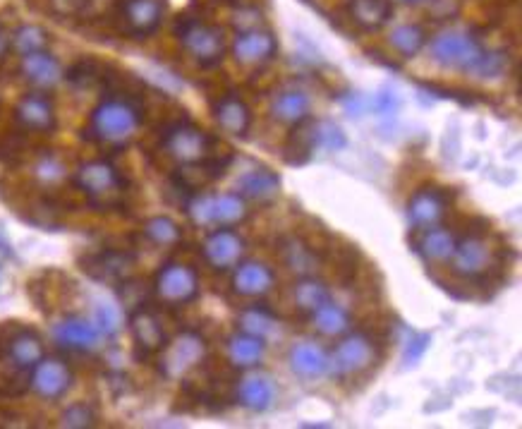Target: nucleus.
I'll return each instance as SVG.
<instances>
[{
  "label": "nucleus",
  "instance_id": "aec40b11",
  "mask_svg": "<svg viewBox=\"0 0 522 429\" xmlns=\"http://www.w3.org/2000/svg\"><path fill=\"white\" fill-rule=\"evenodd\" d=\"M276 286V274L264 262H242L235 267L233 290L242 298H264Z\"/></svg>",
  "mask_w": 522,
  "mask_h": 429
},
{
  "label": "nucleus",
  "instance_id": "dca6fc26",
  "mask_svg": "<svg viewBox=\"0 0 522 429\" xmlns=\"http://www.w3.org/2000/svg\"><path fill=\"white\" fill-rule=\"evenodd\" d=\"M446 209H448V197L446 192H443V187L427 185V187H420V190L410 197L408 219L412 226L424 231V228L436 226V223L446 216Z\"/></svg>",
  "mask_w": 522,
  "mask_h": 429
},
{
  "label": "nucleus",
  "instance_id": "3c124183",
  "mask_svg": "<svg viewBox=\"0 0 522 429\" xmlns=\"http://www.w3.org/2000/svg\"><path fill=\"white\" fill-rule=\"evenodd\" d=\"M0 279H3V267H0Z\"/></svg>",
  "mask_w": 522,
  "mask_h": 429
},
{
  "label": "nucleus",
  "instance_id": "39448f33",
  "mask_svg": "<svg viewBox=\"0 0 522 429\" xmlns=\"http://www.w3.org/2000/svg\"><path fill=\"white\" fill-rule=\"evenodd\" d=\"M178 39L187 56L197 60L199 65H216L226 56V39L214 24L185 20L178 24Z\"/></svg>",
  "mask_w": 522,
  "mask_h": 429
},
{
  "label": "nucleus",
  "instance_id": "7ed1b4c3",
  "mask_svg": "<svg viewBox=\"0 0 522 429\" xmlns=\"http://www.w3.org/2000/svg\"><path fill=\"white\" fill-rule=\"evenodd\" d=\"M489 48L472 36L470 32H458V29H448L434 36L429 44V53L436 65L446 70H460V72H475L477 65L487 56Z\"/></svg>",
  "mask_w": 522,
  "mask_h": 429
},
{
  "label": "nucleus",
  "instance_id": "0eeeda50",
  "mask_svg": "<svg viewBox=\"0 0 522 429\" xmlns=\"http://www.w3.org/2000/svg\"><path fill=\"white\" fill-rule=\"evenodd\" d=\"M376 360V343L367 334H348L341 338L329 355V372L333 377H355Z\"/></svg>",
  "mask_w": 522,
  "mask_h": 429
},
{
  "label": "nucleus",
  "instance_id": "e433bc0d",
  "mask_svg": "<svg viewBox=\"0 0 522 429\" xmlns=\"http://www.w3.org/2000/svg\"><path fill=\"white\" fill-rule=\"evenodd\" d=\"M283 259L290 269L297 271V274H309V271L314 269V264H317V259H314L312 250H309V247L297 238L285 240V243H283Z\"/></svg>",
  "mask_w": 522,
  "mask_h": 429
},
{
  "label": "nucleus",
  "instance_id": "f03ea898",
  "mask_svg": "<svg viewBox=\"0 0 522 429\" xmlns=\"http://www.w3.org/2000/svg\"><path fill=\"white\" fill-rule=\"evenodd\" d=\"M75 183L96 209H113L123 202L125 178L111 161L96 159L82 163L75 173Z\"/></svg>",
  "mask_w": 522,
  "mask_h": 429
},
{
  "label": "nucleus",
  "instance_id": "5701e85b",
  "mask_svg": "<svg viewBox=\"0 0 522 429\" xmlns=\"http://www.w3.org/2000/svg\"><path fill=\"white\" fill-rule=\"evenodd\" d=\"M235 398L242 408L252 410V413H264L276 401V384L266 374H247L238 382Z\"/></svg>",
  "mask_w": 522,
  "mask_h": 429
},
{
  "label": "nucleus",
  "instance_id": "20e7f679",
  "mask_svg": "<svg viewBox=\"0 0 522 429\" xmlns=\"http://www.w3.org/2000/svg\"><path fill=\"white\" fill-rule=\"evenodd\" d=\"M187 214L199 228H230L247 219V199L240 195H194L187 202Z\"/></svg>",
  "mask_w": 522,
  "mask_h": 429
},
{
  "label": "nucleus",
  "instance_id": "bb28decb",
  "mask_svg": "<svg viewBox=\"0 0 522 429\" xmlns=\"http://www.w3.org/2000/svg\"><path fill=\"white\" fill-rule=\"evenodd\" d=\"M309 111H312V101H309V96L302 89H283L271 104L273 120L290 125V128L307 123Z\"/></svg>",
  "mask_w": 522,
  "mask_h": 429
},
{
  "label": "nucleus",
  "instance_id": "09e8293b",
  "mask_svg": "<svg viewBox=\"0 0 522 429\" xmlns=\"http://www.w3.org/2000/svg\"><path fill=\"white\" fill-rule=\"evenodd\" d=\"M5 257H10V247L3 238H0V259H5Z\"/></svg>",
  "mask_w": 522,
  "mask_h": 429
},
{
  "label": "nucleus",
  "instance_id": "412c9836",
  "mask_svg": "<svg viewBox=\"0 0 522 429\" xmlns=\"http://www.w3.org/2000/svg\"><path fill=\"white\" fill-rule=\"evenodd\" d=\"M20 70L24 80L32 84L36 92H48V89L58 87L60 80L65 77L60 63L48 51H36L29 53V56H22Z\"/></svg>",
  "mask_w": 522,
  "mask_h": 429
},
{
  "label": "nucleus",
  "instance_id": "423d86ee",
  "mask_svg": "<svg viewBox=\"0 0 522 429\" xmlns=\"http://www.w3.org/2000/svg\"><path fill=\"white\" fill-rule=\"evenodd\" d=\"M154 293L163 305L168 307H182L199 295V274L190 264L182 262H168L163 264L156 274Z\"/></svg>",
  "mask_w": 522,
  "mask_h": 429
},
{
  "label": "nucleus",
  "instance_id": "c756f323",
  "mask_svg": "<svg viewBox=\"0 0 522 429\" xmlns=\"http://www.w3.org/2000/svg\"><path fill=\"white\" fill-rule=\"evenodd\" d=\"M455 235L436 223V226L424 228L420 240H417V252L427 259V262H448L455 250Z\"/></svg>",
  "mask_w": 522,
  "mask_h": 429
},
{
  "label": "nucleus",
  "instance_id": "7c9ffc66",
  "mask_svg": "<svg viewBox=\"0 0 522 429\" xmlns=\"http://www.w3.org/2000/svg\"><path fill=\"white\" fill-rule=\"evenodd\" d=\"M312 324L321 336L338 338L350 331V314L343 305L329 300L312 312Z\"/></svg>",
  "mask_w": 522,
  "mask_h": 429
},
{
  "label": "nucleus",
  "instance_id": "9d476101",
  "mask_svg": "<svg viewBox=\"0 0 522 429\" xmlns=\"http://www.w3.org/2000/svg\"><path fill=\"white\" fill-rule=\"evenodd\" d=\"M135 267V255L125 250H103L82 259V269L87 271L91 279L106 283V286H120V283L135 274Z\"/></svg>",
  "mask_w": 522,
  "mask_h": 429
},
{
  "label": "nucleus",
  "instance_id": "1a4fd4ad",
  "mask_svg": "<svg viewBox=\"0 0 522 429\" xmlns=\"http://www.w3.org/2000/svg\"><path fill=\"white\" fill-rule=\"evenodd\" d=\"M211 137L192 123H175L163 135V149L178 163H197L211 156Z\"/></svg>",
  "mask_w": 522,
  "mask_h": 429
},
{
  "label": "nucleus",
  "instance_id": "cd10ccee",
  "mask_svg": "<svg viewBox=\"0 0 522 429\" xmlns=\"http://www.w3.org/2000/svg\"><path fill=\"white\" fill-rule=\"evenodd\" d=\"M348 15L364 32H376L391 22L393 0H350Z\"/></svg>",
  "mask_w": 522,
  "mask_h": 429
},
{
  "label": "nucleus",
  "instance_id": "a19ab883",
  "mask_svg": "<svg viewBox=\"0 0 522 429\" xmlns=\"http://www.w3.org/2000/svg\"><path fill=\"white\" fill-rule=\"evenodd\" d=\"M60 425L70 427V429H84V427H94L96 425V413L94 408L87 406V403H75L63 413L60 418Z\"/></svg>",
  "mask_w": 522,
  "mask_h": 429
},
{
  "label": "nucleus",
  "instance_id": "de8ad7c7",
  "mask_svg": "<svg viewBox=\"0 0 522 429\" xmlns=\"http://www.w3.org/2000/svg\"><path fill=\"white\" fill-rule=\"evenodd\" d=\"M8 51H10V34L8 29L0 24V63H3L5 56H8Z\"/></svg>",
  "mask_w": 522,
  "mask_h": 429
},
{
  "label": "nucleus",
  "instance_id": "f3484780",
  "mask_svg": "<svg viewBox=\"0 0 522 429\" xmlns=\"http://www.w3.org/2000/svg\"><path fill=\"white\" fill-rule=\"evenodd\" d=\"M451 262L455 274L475 279V276H482L491 267V247L484 238L470 235V238L455 243Z\"/></svg>",
  "mask_w": 522,
  "mask_h": 429
},
{
  "label": "nucleus",
  "instance_id": "a878e982",
  "mask_svg": "<svg viewBox=\"0 0 522 429\" xmlns=\"http://www.w3.org/2000/svg\"><path fill=\"white\" fill-rule=\"evenodd\" d=\"M281 192V178L271 168H252L238 178V195L257 204H269Z\"/></svg>",
  "mask_w": 522,
  "mask_h": 429
},
{
  "label": "nucleus",
  "instance_id": "4c0bfd02",
  "mask_svg": "<svg viewBox=\"0 0 522 429\" xmlns=\"http://www.w3.org/2000/svg\"><path fill=\"white\" fill-rule=\"evenodd\" d=\"M273 326H276V319L271 317V312H266L264 307H247L240 314V329L245 334L266 338L273 334Z\"/></svg>",
  "mask_w": 522,
  "mask_h": 429
},
{
  "label": "nucleus",
  "instance_id": "c85d7f7f",
  "mask_svg": "<svg viewBox=\"0 0 522 429\" xmlns=\"http://www.w3.org/2000/svg\"><path fill=\"white\" fill-rule=\"evenodd\" d=\"M264 353V338L245 334V331L228 338V360L230 365L238 367V370H252V367H257L259 362L264 360Z\"/></svg>",
  "mask_w": 522,
  "mask_h": 429
},
{
  "label": "nucleus",
  "instance_id": "393cba45",
  "mask_svg": "<svg viewBox=\"0 0 522 429\" xmlns=\"http://www.w3.org/2000/svg\"><path fill=\"white\" fill-rule=\"evenodd\" d=\"M130 331H132V338H135L137 348L147 355L161 353L163 346L168 343L166 331H163L159 317H156L151 310H147V307H139V310H135V314H132Z\"/></svg>",
  "mask_w": 522,
  "mask_h": 429
},
{
  "label": "nucleus",
  "instance_id": "6ab92c4d",
  "mask_svg": "<svg viewBox=\"0 0 522 429\" xmlns=\"http://www.w3.org/2000/svg\"><path fill=\"white\" fill-rule=\"evenodd\" d=\"M3 355L17 370H32V367L46 355L44 338L36 334L34 329H17L3 343Z\"/></svg>",
  "mask_w": 522,
  "mask_h": 429
},
{
  "label": "nucleus",
  "instance_id": "49530a36",
  "mask_svg": "<svg viewBox=\"0 0 522 429\" xmlns=\"http://www.w3.org/2000/svg\"><path fill=\"white\" fill-rule=\"evenodd\" d=\"M372 106H374L376 113H381V116H388V113H393L398 108V99L393 92H384V94L376 96Z\"/></svg>",
  "mask_w": 522,
  "mask_h": 429
},
{
  "label": "nucleus",
  "instance_id": "f257e3e1",
  "mask_svg": "<svg viewBox=\"0 0 522 429\" xmlns=\"http://www.w3.org/2000/svg\"><path fill=\"white\" fill-rule=\"evenodd\" d=\"M142 123V111L127 96H108L91 111L89 118V137L101 144H120L130 142Z\"/></svg>",
  "mask_w": 522,
  "mask_h": 429
},
{
  "label": "nucleus",
  "instance_id": "ddd939ff",
  "mask_svg": "<svg viewBox=\"0 0 522 429\" xmlns=\"http://www.w3.org/2000/svg\"><path fill=\"white\" fill-rule=\"evenodd\" d=\"M202 255L209 267L216 271H226L238 267L242 255H245V240L233 228H216L206 235L202 245Z\"/></svg>",
  "mask_w": 522,
  "mask_h": 429
},
{
  "label": "nucleus",
  "instance_id": "6e6552de",
  "mask_svg": "<svg viewBox=\"0 0 522 429\" xmlns=\"http://www.w3.org/2000/svg\"><path fill=\"white\" fill-rule=\"evenodd\" d=\"M206 358V341L194 331H182L178 338L163 346L161 355V372L168 379L185 377L194 367L202 365Z\"/></svg>",
  "mask_w": 522,
  "mask_h": 429
},
{
  "label": "nucleus",
  "instance_id": "9b49d317",
  "mask_svg": "<svg viewBox=\"0 0 522 429\" xmlns=\"http://www.w3.org/2000/svg\"><path fill=\"white\" fill-rule=\"evenodd\" d=\"M29 386L39 398L44 401H58L70 391L72 386V370L65 360L58 358H41L32 367V377H29Z\"/></svg>",
  "mask_w": 522,
  "mask_h": 429
},
{
  "label": "nucleus",
  "instance_id": "a211bd4d",
  "mask_svg": "<svg viewBox=\"0 0 522 429\" xmlns=\"http://www.w3.org/2000/svg\"><path fill=\"white\" fill-rule=\"evenodd\" d=\"M53 338L60 348L75 350V353H89L99 346L101 334L94 322L84 317H65L63 322L53 326Z\"/></svg>",
  "mask_w": 522,
  "mask_h": 429
},
{
  "label": "nucleus",
  "instance_id": "ea45409f",
  "mask_svg": "<svg viewBox=\"0 0 522 429\" xmlns=\"http://www.w3.org/2000/svg\"><path fill=\"white\" fill-rule=\"evenodd\" d=\"M65 163L58 156H41L34 166V175L41 185H58L65 178Z\"/></svg>",
  "mask_w": 522,
  "mask_h": 429
},
{
  "label": "nucleus",
  "instance_id": "4be33fe9",
  "mask_svg": "<svg viewBox=\"0 0 522 429\" xmlns=\"http://www.w3.org/2000/svg\"><path fill=\"white\" fill-rule=\"evenodd\" d=\"M288 365L297 377L319 379L324 374H329V353L312 341L295 343L288 350Z\"/></svg>",
  "mask_w": 522,
  "mask_h": 429
},
{
  "label": "nucleus",
  "instance_id": "473e14b6",
  "mask_svg": "<svg viewBox=\"0 0 522 429\" xmlns=\"http://www.w3.org/2000/svg\"><path fill=\"white\" fill-rule=\"evenodd\" d=\"M329 300H331L329 288H326L321 281L309 279V276H305V279L295 283L293 302L297 307H300L302 312L312 314L314 310H317V307H321L324 302H329Z\"/></svg>",
  "mask_w": 522,
  "mask_h": 429
},
{
  "label": "nucleus",
  "instance_id": "f704fd0d",
  "mask_svg": "<svg viewBox=\"0 0 522 429\" xmlns=\"http://www.w3.org/2000/svg\"><path fill=\"white\" fill-rule=\"evenodd\" d=\"M144 238L156 247H175L182 240V231L168 216H154L144 223Z\"/></svg>",
  "mask_w": 522,
  "mask_h": 429
},
{
  "label": "nucleus",
  "instance_id": "f8f14e48",
  "mask_svg": "<svg viewBox=\"0 0 522 429\" xmlns=\"http://www.w3.org/2000/svg\"><path fill=\"white\" fill-rule=\"evenodd\" d=\"M278 53V41L269 29L252 27L242 29L233 41V58L235 63L245 68H259V65L271 63Z\"/></svg>",
  "mask_w": 522,
  "mask_h": 429
},
{
  "label": "nucleus",
  "instance_id": "a18cd8bd",
  "mask_svg": "<svg viewBox=\"0 0 522 429\" xmlns=\"http://www.w3.org/2000/svg\"><path fill=\"white\" fill-rule=\"evenodd\" d=\"M432 15L436 20H451L453 15H458L460 3L458 0H432Z\"/></svg>",
  "mask_w": 522,
  "mask_h": 429
},
{
  "label": "nucleus",
  "instance_id": "4468645a",
  "mask_svg": "<svg viewBox=\"0 0 522 429\" xmlns=\"http://www.w3.org/2000/svg\"><path fill=\"white\" fill-rule=\"evenodd\" d=\"M15 120L24 130L39 132V135H48L56 130V106L48 99L44 92H32L22 96L15 106Z\"/></svg>",
  "mask_w": 522,
  "mask_h": 429
},
{
  "label": "nucleus",
  "instance_id": "58836bf2",
  "mask_svg": "<svg viewBox=\"0 0 522 429\" xmlns=\"http://www.w3.org/2000/svg\"><path fill=\"white\" fill-rule=\"evenodd\" d=\"M65 77H68L75 87L89 89L94 87V84H99L106 75H101V65L96 63V60H80V63L72 65Z\"/></svg>",
  "mask_w": 522,
  "mask_h": 429
},
{
  "label": "nucleus",
  "instance_id": "c03bdc74",
  "mask_svg": "<svg viewBox=\"0 0 522 429\" xmlns=\"http://www.w3.org/2000/svg\"><path fill=\"white\" fill-rule=\"evenodd\" d=\"M48 8L58 17H77L87 10V0H48Z\"/></svg>",
  "mask_w": 522,
  "mask_h": 429
},
{
  "label": "nucleus",
  "instance_id": "79ce46f5",
  "mask_svg": "<svg viewBox=\"0 0 522 429\" xmlns=\"http://www.w3.org/2000/svg\"><path fill=\"white\" fill-rule=\"evenodd\" d=\"M94 324L101 336H115L120 331V312L115 310L111 302H101V305L96 307Z\"/></svg>",
  "mask_w": 522,
  "mask_h": 429
},
{
  "label": "nucleus",
  "instance_id": "2f4dec72",
  "mask_svg": "<svg viewBox=\"0 0 522 429\" xmlns=\"http://www.w3.org/2000/svg\"><path fill=\"white\" fill-rule=\"evenodd\" d=\"M388 46L398 53L400 58H415L417 53L427 46V32L415 22L396 24L388 34Z\"/></svg>",
  "mask_w": 522,
  "mask_h": 429
},
{
  "label": "nucleus",
  "instance_id": "8fccbe9b",
  "mask_svg": "<svg viewBox=\"0 0 522 429\" xmlns=\"http://www.w3.org/2000/svg\"><path fill=\"white\" fill-rule=\"evenodd\" d=\"M398 3H405V5H410V3H420V0H398Z\"/></svg>",
  "mask_w": 522,
  "mask_h": 429
},
{
  "label": "nucleus",
  "instance_id": "72a5a7b5",
  "mask_svg": "<svg viewBox=\"0 0 522 429\" xmlns=\"http://www.w3.org/2000/svg\"><path fill=\"white\" fill-rule=\"evenodd\" d=\"M48 46V32L39 24H22L10 34V48H15L20 56H29V53L46 51Z\"/></svg>",
  "mask_w": 522,
  "mask_h": 429
},
{
  "label": "nucleus",
  "instance_id": "2eb2a0df",
  "mask_svg": "<svg viewBox=\"0 0 522 429\" xmlns=\"http://www.w3.org/2000/svg\"><path fill=\"white\" fill-rule=\"evenodd\" d=\"M163 17H166L163 0H125L120 8V20H123L127 34L139 36V39L154 34L161 27Z\"/></svg>",
  "mask_w": 522,
  "mask_h": 429
},
{
  "label": "nucleus",
  "instance_id": "b1692460",
  "mask_svg": "<svg viewBox=\"0 0 522 429\" xmlns=\"http://www.w3.org/2000/svg\"><path fill=\"white\" fill-rule=\"evenodd\" d=\"M214 118L226 135L233 137H245L252 128V111L240 96L226 94L221 101H218L214 108Z\"/></svg>",
  "mask_w": 522,
  "mask_h": 429
},
{
  "label": "nucleus",
  "instance_id": "37998d69",
  "mask_svg": "<svg viewBox=\"0 0 522 429\" xmlns=\"http://www.w3.org/2000/svg\"><path fill=\"white\" fill-rule=\"evenodd\" d=\"M429 343H432V336H429V334H412L408 338V343H405L403 365L405 367L417 365V362L424 358V353L429 350Z\"/></svg>",
  "mask_w": 522,
  "mask_h": 429
},
{
  "label": "nucleus",
  "instance_id": "c9c22d12",
  "mask_svg": "<svg viewBox=\"0 0 522 429\" xmlns=\"http://www.w3.org/2000/svg\"><path fill=\"white\" fill-rule=\"evenodd\" d=\"M312 135H314V147H321L326 151H341L348 147V137L341 125H336L333 120H317L312 123Z\"/></svg>",
  "mask_w": 522,
  "mask_h": 429
}]
</instances>
